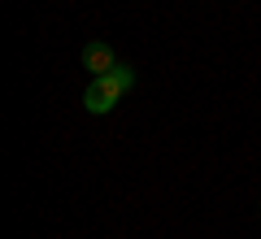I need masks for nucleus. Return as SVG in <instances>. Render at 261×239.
Instances as JSON below:
<instances>
[{"label":"nucleus","instance_id":"3","mask_svg":"<svg viewBox=\"0 0 261 239\" xmlns=\"http://www.w3.org/2000/svg\"><path fill=\"white\" fill-rule=\"evenodd\" d=\"M109 78H113V83H118L122 87V92H130V87H135V70H130V65H113V70H109Z\"/></svg>","mask_w":261,"mask_h":239},{"label":"nucleus","instance_id":"1","mask_svg":"<svg viewBox=\"0 0 261 239\" xmlns=\"http://www.w3.org/2000/svg\"><path fill=\"white\" fill-rule=\"evenodd\" d=\"M122 87L113 83L109 74H100V78H92V83H87V92H83V109L87 113H96V118H105V113H113L122 104Z\"/></svg>","mask_w":261,"mask_h":239},{"label":"nucleus","instance_id":"2","mask_svg":"<svg viewBox=\"0 0 261 239\" xmlns=\"http://www.w3.org/2000/svg\"><path fill=\"white\" fill-rule=\"evenodd\" d=\"M83 65L92 70V78H100V74H109L113 65H118V57H113L109 44H87L83 48Z\"/></svg>","mask_w":261,"mask_h":239}]
</instances>
